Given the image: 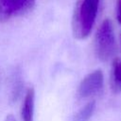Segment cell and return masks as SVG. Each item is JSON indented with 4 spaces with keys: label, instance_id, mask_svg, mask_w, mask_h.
I'll use <instances>...</instances> for the list:
<instances>
[{
    "label": "cell",
    "instance_id": "cell-5",
    "mask_svg": "<svg viewBox=\"0 0 121 121\" xmlns=\"http://www.w3.org/2000/svg\"><path fill=\"white\" fill-rule=\"evenodd\" d=\"M34 106L35 92L33 88H28L26 92L21 109V116L23 121H34Z\"/></svg>",
    "mask_w": 121,
    "mask_h": 121
},
{
    "label": "cell",
    "instance_id": "cell-7",
    "mask_svg": "<svg viewBox=\"0 0 121 121\" xmlns=\"http://www.w3.org/2000/svg\"><path fill=\"white\" fill-rule=\"evenodd\" d=\"M112 85L113 88L118 91L121 89V60L114 59L112 61Z\"/></svg>",
    "mask_w": 121,
    "mask_h": 121
},
{
    "label": "cell",
    "instance_id": "cell-2",
    "mask_svg": "<svg viewBox=\"0 0 121 121\" xmlns=\"http://www.w3.org/2000/svg\"><path fill=\"white\" fill-rule=\"evenodd\" d=\"M116 43L112 22L105 19L99 26L95 38V51L97 58L103 61L112 59L115 53Z\"/></svg>",
    "mask_w": 121,
    "mask_h": 121
},
{
    "label": "cell",
    "instance_id": "cell-8",
    "mask_svg": "<svg viewBox=\"0 0 121 121\" xmlns=\"http://www.w3.org/2000/svg\"><path fill=\"white\" fill-rule=\"evenodd\" d=\"M116 18L119 23H121V0H117L116 6Z\"/></svg>",
    "mask_w": 121,
    "mask_h": 121
},
{
    "label": "cell",
    "instance_id": "cell-9",
    "mask_svg": "<svg viewBox=\"0 0 121 121\" xmlns=\"http://www.w3.org/2000/svg\"><path fill=\"white\" fill-rule=\"evenodd\" d=\"M6 121H16V119L14 118V116H13V115L9 114V115L6 117Z\"/></svg>",
    "mask_w": 121,
    "mask_h": 121
},
{
    "label": "cell",
    "instance_id": "cell-6",
    "mask_svg": "<svg viewBox=\"0 0 121 121\" xmlns=\"http://www.w3.org/2000/svg\"><path fill=\"white\" fill-rule=\"evenodd\" d=\"M95 101L88 102L85 104L73 117V121H89L95 112Z\"/></svg>",
    "mask_w": 121,
    "mask_h": 121
},
{
    "label": "cell",
    "instance_id": "cell-1",
    "mask_svg": "<svg viewBox=\"0 0 121 121\" xmlns=\"http://www.w3.org/2000/svg\"><path fill=\"white\" fill-rule=\"evenodd\" d=\"M100 0H78L72 18L74 36L83 40L91 33L98 13Z\"/></svg>",
    "mask_w": 121,
    "mask_h": 121
},
{
    "label": "cell",
    "instance_id": "cell-4",
    "mask_svg": "<svg viewBox=\"0 0 121 121\" xmlns=\"http://www.w3.org/2000/svg\"><path fill=\"white\" fill-rule=\"evenodd\" d=\"M104 76L101 70H95L88 74L79 83L78 96L81 99L97 95L103 89Z\"/></svg>",
    "mask_w": 121,
    "mask_h": 121
},
{
    "label": "cell",
    "instance_id": "cell-3",
    "mask_svg": "<svg viewBox=\"0 0 121 121\" xmlns=\"http://www.w3.org/2000/svg\"><path fill=\"white\" fill-rule=\"evenodd\" d=\"M36 0H0V22H7L29 12Z\"/></svg>",
    "mask_w": 121,
    "mask_h": 121
}]
</instances>
